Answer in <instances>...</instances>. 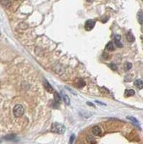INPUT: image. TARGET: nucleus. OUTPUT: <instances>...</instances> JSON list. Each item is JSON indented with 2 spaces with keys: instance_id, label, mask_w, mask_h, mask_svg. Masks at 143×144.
<instances>
[{
  "instance_id": "obj_19",
  "label": "nucleus",
  "mask_w": 143,
  "mask_h": 144,
  "mask_svg": "<svg viewBox=\"0 0 143 144\" xmlns=\"http://www.w3.org/2000/svg\"><path fill=\"white\" fill-rule=\"evenodd\" d=\"M114 42H115L116 46L119 47V48H122V47H123V44H121V42H120V41H114Z\"/></svg>"
},
{
  "instance_id": "obj_25",
  "label": "nucleus",
  "mask_w": 143,
  "mask_h": 144,
  "mask_svg": "<svg viewBox=\"0 0 143 144\" xmlns=\"http://www.w3.org/2000/svg\"><path fill=\"white\" fill-rule=\"evenodd\" d=\"M96 103H99V104H100V105H105V104H104V103H101V102H99V101H96Z\"/></svg>"
},
{
  "instance_id": "obj_20",
  "label": "nucleus",
  "mask_w": 143,
  "mask_h": 144,
  "mask_svg": "<svg viewBox=\"0 0 143 144\" xmlns=\"http://www.w3.org/2000/svg\"><path fill=\"white\" fill-rule=\"evenodd\" d=\"M120 40H121V36L119 35H114V41H120Z\"/></svg>"
},
{
  "instance_id": "obj_7",
  "label": "nucleus",
  "mask_w": 143,
  "mask_h": 144,
  "mask_svg": "<svg viewBox=\"0 0 143 144\" xmlns=\"http://www.w3.org/2000/svg\"><path fill=\"white\" fill-rule=\"evenodd\" d=\"M134 85H135V87L138 88L139 89H142L143 88V81H142V80H136L134 81Z\"/></svg>"
},
{
  "instance_id": "obj_16",
  "label": "nucleus",
  "mask_w": 143,
  "mask_h": 144,
  "mask_svg": "<svg viewBox=\"0 0 143 144\" xmlns=\"http://www.w3.org/2000/svg\"><path fill=\"white\" fill-rule=\"evenodd\" d=\"M132 64L131 63H129V62H126L125 64H124V70L125 71H129L131 68H132Z\"/></svg>"
},
{
  "instance_id": "obj_6",
  "label": "nucleus",
  "mask_w": 143,
  "mask_h": 144,
  "mask_svg": "<svg viewBox=\"0 0 143 144\" xmlns=\"http://www.w3.org/2000/svg\"><path fill=\"white\" fill-rule=\"evenodd\" d=\"M86 139H87V141L89 144H96V139L94 138L93 135H91V134L87 135Z\"/></svg>"
},
{
  "instance_id": "obj_27",
  "label": "nucleus",
  "mask_w": 143,
  "mask_h": 144,
  "mask_svg": "<svg viewBox=\"0 0 143 144\" xmlns=\"http://www.w3.org/2000/svg\"><path fill=\"white\" fill-rule=\"evenodd\" d=\"M87 1H88V2H93L94 0H87Z\"/></svg>"
},
{
  "instance_id": "obj_1",
  "label": "nucleus",
  "mask_w": 143,
  "mask_h": 144,
  "mask_svg": "<svg viewBox=\"0 0 143 144\" xmlns=\"http://www.w3.org/2000/svg\"><path fill=\"white\" fill-rule=\"evenodd\" d=\"M65 127L61 124H58V123H54L51 126V132L56 133H59V134H62V133H65Z\"/></svg>"
},
{
  "instance_id": "obj_9",
  "label": "nucleus",
  "mask_w": 143,
  "mask_h": 144,
  "mask_svg": "<svg viewBox=\"0 0 143 144\" xmlns=\"http://www.w3.org/2000/svg\"><path fill=\"white\" fill-rule=\"evenodd\" d=\"M134 94H135V92L133 89H130V88H128V89H125V91H124V96H125V97L132 96V95H133Z\"/></svg>"
},
{
  "instance_id": "obj_10",
  "label": "nucleus",
  "mask_w": 143,
  "mask_h": 144,
  "mask_svg": "<svg viewBox=\"0 0 143 144\" xmlns=\"http://www.w3.org/2000/svg\"><path fill=\"white\" fill-rule=\"evenodd\" d=\"M126 40L129 42V43H132V42H134L135 38H134V36H133V35H132L131 32H128L126 34Z\"/></svg>"
},
{
  "instance_id": "obj_18",
  "label": "nucleus",
  "mask_w": 143,
  "mask_h": 144,
  "mask_svg": "<svg viewBox=\"0 0 143 144\" xmlns=\"http://www.w3.org/2000/svg\"><path fill=\"white\" fill-rule=\"evenodd\" d=\"M14 138H15V135H14V134H10V135H7L5 137L6 140H12V139Z\"/></svg>"
},
{
  "instance_id": "obj_13",
  "label": "nucleus",
  "mask_w": 143,
  "mask_h": 144,
  "mask_svg": "<svg viewBox=\"0 0 143 144\" xmlns=\"http://www.w3.org/2000/svg\"><path fill=\"white\" fill-rule=\"evenodd\" d=\"M0 2L5 7H8L11 5V0H0Z\"/></svg>"
},
{
  "instance_id": "obj_4",
  "label": "nucleus",
  "mask_w": 143,
  "mask_h": 144,
  "mask_svg": "<svg viewBox=\"0 0 143 144\" xmlns=\"http://www.w3.org/2000/svg\"><path fill=\"white\" fill-rule=\"evenodd\" d=\"M102 132H103V131H102L101 127L98 126V125H94V126H93V128H92V133L95 136L102 135Z\"/></svg>"
},
{
  "instance_id": "obj_3",
  "label": "nucleus",
  "mask_w": 143,
  "mask_h": 144,
  "mask_svg": "<svg viewBox=\"0 0 143 144\" xmlns=\"http://www.w3.org/2000/svg\"><path fill=\"white\" fill-rule=\"evenodd\" d=\"M94 25H95V22L92 19H89V20H87L86 23H85V29L87 31H90L94 28Z\"/></svg>"
},
{
  "instance_id": "obj_8",
  "label": "nucleus",
  "mask_w": 143,
  "mask_h": 144,
  "mask_svg": "<svg viewBox=\"0 0 143 144\" xmlns=\"http://www.w3.org/2000/svg\"><path fill=\"white\" fill-rule=\"evenodd\" d=\"M60 101H61V96L58 95V93L55 91L54 92V102H55V103L57 104V106L59 104Z\"/></svg>"
},
{
  "instance_id": "obj_12",
  "label": "nucleus",
  "mask_w": 143,
  "mask_h": 144,
  "mask_svg": "<svg viewBox=\"0 0 143 144\" xmlns=\"http://www.w3.org/2000/svg\"><path fill=\"white\" fill-rule=\"evenodd\" d=\"M62 97L63 99H64V101H65V104H70V98L68 97V95H66L65 94H64V93H62Z\"/></svg>"
},
{
  "instance_id": "obj_15",
  "label": "nucleus",
  "mask_w": 143,
  "mask_h": 144,
  "mask_svg": "<svg viewBox=\"0 0 143 144\" xmlns=\"http://www.w3.org/2000/svg\"><path fill=\"white\" fill-rule=\"evenodd\" d=\"M138 19H139V22H140V25H142L143 23V16H142V11H140L139 13H138Z\"/></svg>"
},
{
  "instance_id": "obj_22",
  "label": "nucleus",
  "mask_w": 143,
  "mask_h": 144,
  "mask_svg": "<svg viewBox=\"0 0 143 144\" xmlns=\"http://www.w3.org/2000/svg\"><path fill=\"white\" fill-rule=\"evenodd\" d=\"M103 57H104L105 59H109V57H110V55H109L108 53H106V52H103Z\"/></svg>"
},
{
  "instance_id": "obj_23",
  "label": "nucleus",
  "mask_w": 143,
  "mask_h": 144,
  "mask_svg": "<svg viewBox=\"0 0 143 144\" xmlns=\"http://www.w3.org/2000/svg\"><path fill=\"white\" fill-rule=\"evenodd\" d=\"M74 138H75V136L73 135V134L71 136V138H70V144H73V141H74Z\"/></svg>"
},
{
  "instance_id": "obj_24",
  "label": "nucleus",
  "mask_w": 143,
  "mask_h": 144,
  "mask_svg": "<svg viewBox=\"0 0 143 144\" xmlns=\"http://www.w3.org/2000/svg\"><path fill=\"white\" fill-rule=\"evenodd\" d=\"M111 67L112 68L113 70H116L117 68H118V67H117V65H115L114 64H111Z\"/></svg>"
},
{
  "instance_id": "obj_26",
  "label": "nucleus",
  "mask_w": 143,
  "mask_h": 144,
  "mask_svg": "<svg viewBox=\"0 0 143 144\" xmlns=\"http://www.w3.org/2000/svg\"><path fill=\"white\" fill-rule=\"evenodd\" d=\"M87 104H88V105H90V106H93V104H92L91 103H87Z\"/></svg>"
},
{
  "instance_id": "obj_5",
  "label": "nucleus",
  "mask_w": 143,
  "mask_h": 144,
  "mask_svg": "<svg viewBox=\"0 0 143 144\" xmlns=\"http://www.w3.org/2000/svg\"><path fill=\"white\" fill-rule=\"evenodd\" d=\"M43 84H44V87H45L46 89L48 90V92H50V93H53V92H54V90H53V88H52L51 85L50 84L48 81L44 80V81H43Z\"/></svg>"
},
{
  "instance_id": "obj_14",
  "label": "nucleus",
  "mask_w": 143,
  "mask_h": 144,
  "mask_svg": "<svg viewBox=\"0 0 143 144\" xmlns=\"http://www.w3.org/2000/svg\"><path fill=\"white\" fill-rule=\"evenodd\" d=\"M86 85V83H85V81H82V80H80L78 82H76V87L77 88H83L84 86Z\"/></svg>"
},
{
  "instance_id": "obj_21",
  "label": "nucleus",
  "mask_w": 143,
  "mask_h": 144,
  "mask_svg": "<svg viewBox=\"0 0 143 144\" xmlns=\"http://www.w3.org/2000/svg\"><path fill=\"white\" fill-rule=\"evenodd\" d=\"M19 27H20V28H23V29H25V28H27V25L26 24V23H20V24H19Z\"/></svg>"
},
{
  "instance_id": "obj_11",
  "label": "nucleus",
  "mask_w": 143,
  "mask_h": 144,
  "mask_svg": "<svg viewBox=\"0 0 143 144\" xmlns=\"http://www.w3.org/2000/svg\"><path fill=\"white\" fill-rule=\"evenodd\" d=\"M106 49L108 50H110V51L115 50V44H114V43H112V42L108 43V44L106 45Z\"/></svg>"
},
{
  "instance_id": "obj_2",
  "label": "nucleus",
  "mask_w": 143,
  "mask_h": 144,
  "mask_svg": "<svg viewBox=\"0 0 143 144\" xmlns=\"http://www.w3.org/2000/svg\"><path fill=\"white\" fill-rule=\"evenodd\" d=\"M24 112H25V109L24 107L20 104H17V105L14 106L13 108V114L14 116L16 118H19L21 117L22 115L24 114Z\"/></svg>"
},
{
  "instance_id": "obj_17",
  "label": "nucleus",
  "mask_w": 143,
  "mask_h": 144,
  "mask_svg": "<svg viewBox=\"0 0 143 144\" xmlns=\"http://www.w3.org/2000/svg\"><path fill=\"white\" fill-rule=\"evenodd\" d=\"M127 119L131 120V121H132V123H134V124H135L136 125H139V122H138V120L136 119L135 118H133V117H127Z\"/></svg>"
}]
</instances>
